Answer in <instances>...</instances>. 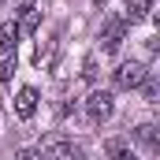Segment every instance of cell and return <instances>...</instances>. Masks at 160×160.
Wrapping results in <instances>:
<instances>
[{
    "instance_id": "5b68a950",
    "label": "cell",
    "mask_w": 160,
    "mask_h": 160,
    "mask_svg": "<svg viewBox=\"0 0 160 160\" xmlns=\"http://www.w3.org/2000/svg\"><path fill=\"white\" fill-rule=\"evenodd\" d=\"M134 142H138L145 153H160V130H157V123H138V127H134Z\"/></svg>"
},
{
    "instance_id": "5bb4252c",
    "label": "cell",
    "mask_w": 160,
    "mask_h": 160,
    "mask_svg": "<svg viewBox=\"0 0 160 160\" xmlns=\"http://www.w3.org/2000/svg\"><path fill=\"white\" fill-rule=\"evenodd\" d=\"M93 75H97V60L86 56V63H82V78H93Z\"/></svg>"
},
{
    "instance_id": "3957f363",
    "label": "cell",
    "mask_w": 160,
    "mask_h": 160,
    "mask_svg": "<svg viewBox=\"0 0 160 160\" xmlns=\"http://www.w3.org/2000/svg\"><path fill=\"white\" fill-rule=\"evenodd\" d=\"M41 153H45V160H86L82 145H75L71 138H48Z\"/></svg>"
},
{
    "instance_id": "277c9868",
    "label": "cell",
    "mask_w": 160,
    "mask_h": 160,
    "mask_svg": "<svg viewBox=\"0 0 160 160\" xmlns=\"http://www.w3.org/2000/svg\"><path fill=\"white\" fill-rule=\"evenodd\" d=\"M123 38H127V19H108L101 30V52H119Z\"/></svg>"
},
{
    "instance_id": "9a60e30c",
    "label": "cell",
    "mask_w": 160,
    "mask_h": 160,
    "mask_svg": "<svg viewBox=\"0 0 160 160\" xmlns=\"http://www.w3.org/2000/svg\"><path fill=\"white\" fill-rule=\"evenodd\" d=\"M93 4H104V0H93Z\"/></svg>"
},
{
    "instance_id": "2e32d148",
    "label": "cell",
    "mask_w": 160,
    "mask_h": 160,
    "mask_svg": "<svg viewBox=\"0 0 160 160\" xmlns=\"http://www.w3.org/2000/svg\"><path fill=\"white\" fill-rule=\"evenodd\" d=\"M0 8H4V0H0Z\"/></svg>"
},
{
    "instance_id": "6da1fadb",
    "label": "cell",
    "mask_w": 160,
    "mask_h": 160,
    "mask_svg": "<svg viewBox=\"0 0 160 160\" xmlns=\"http://www.w3.org/2000/svg\"><path fill=\"white\" fill-rule=\"evenodd\" d=\"M112 112H116V97H112L108 89H93V93L86 97V116H89L93 123L112 119Z\"/></svg>"
},
{
    "instance_id": "4fadbf2b",
    "label": "cell",
    "mask_w": 160,
    "mask_h": 160,
    "mask_svg": "<svg viewBox=\"0 0 160 160\" xmlns=\"http://www.w3.org/2000/svg\"><path fill=\"white\" fill-rule=\"evenodd\" d=\"M15 160H45V153H41V149H19Z\"/></svg>"
},
{
    "instance_id": "7a4b0ae2",
    "label": "cell",
    "mask_w": 160,
    "mask_h": 160,
    "mask_svg": "<svg viewBox=\"0 0 160 160\" xmlns=\"http://www.w3.org/2000/svg\"><path fill=\"white\" fill-rule=\"evenodd\" d=\"M145 63H138V60H127V63H119L116 71H112V82H116V89H138L142 82H145Z\"/></svg>"
},
{
    "instance_id": "7c38bea8",
    "label": "cell",
    "mask_w": 160,
    "mask_h": 160,
    "mask_svg": "<svg viewBox=\"0 0 160 160\" xmlns=\"http://www.w3.org/2000/svg\"><path fill=\"white\" fill-rule=\"evenodd\" d=\"M15 75V56H0V82H11Z\"/></svg>"
},
{
    "instance_id": "30bf717a",
    "label": "cell",
    "mask_w": 160,
    "mask_h": 160,
    "mask_svg": "<svg viewBox=\"0 0 160 160\" xmlns=\"http://www.w3.org/2000/svg\"><path fill=\"white\" fill-rule=\"evenodd\" d=\"M138 89H142V93H145V101H149V104H153V101H157V93H160V86H157V78H153V71H149V75H145V82H142V86H138Z\"/></svg>"
},
{
    "instance_id": "9c48e42d",
    "label": "cell",
    "mask_w": 160,
    "mask_h": 160,
    "mask_svg": "<svg viewBox=\"0 0 160 160\" xmlns=\"http://www.w3.org/2000/svg\"><path fill=\"white\" fill-rule=\"evenodd\" d=\"M149 4L153 0H127V22H142L149 15Z\"/></svg>"
},
{
    "instance_id": "8992f818",
    "label": "cell",
    "mask_w": 160,
    "mask_h": 160,
    "mask_svg": "<svg viewBox=\"0 0 160 160\" xmlns=\"http://www.w3.org/2000/svg\"><path fill=\"white\" fill-rule=\"evenodd\" d=\"M34 112H38V89L22 86V89L15 93V116H19V119H30Z\"/></svg>"
},
{
    "instance_id": "ba28073f",
    "label": "cell",
    "mask_w": 160,
    "mask_h": 160,
    "mask_svg": "<svg viewBox=\"0 0 160 160\" xmlns=\"http://www.w3.org/2000/svg\"><path fill=\"white\" fill-rule=\"evenodd\" d=\"M15 41H19V26L4 22L0 26V56H15Z\"/></svg>"
},
{
    "instance_id": "52a82bcc",
    "label": "cell",
    "mask_w": 160,
    "mask_h": 160,
    "mask_svg": "<svg viewBox=\"0 0 160 160\" xmlns=\"http://www.w3.org/2000/svg\"><path fill=\"white\" fill-rule=\"evenodd\" d=\"M38 8H34V4H22V8H19V22H15V26H19V34H34V30H38Z\"/></svg>"
},
{
    "instance_id": "8fae6325",
    "label": "cell",
    "mask_w": 160,
    "mask_h": 160,
    "mask_svg": "<svg viewBox=\"0 0 160 160\" xmlns=\"http://www.w3.org/2000/svg\"><path fill=\"white\" fill-rule=\"evenodd\" d=\"M108 153H112V160H138V153H130L123 142H112V145H108Z\"/></svg>"
}]
</instances>
